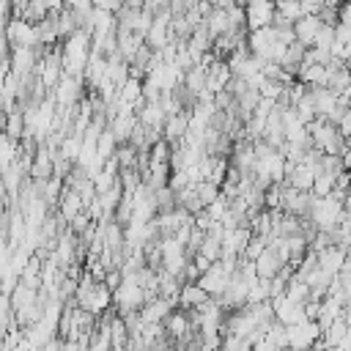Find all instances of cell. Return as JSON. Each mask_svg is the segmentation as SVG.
Returning <instances> with one entry per match:
<instances>
[{
	"label": "cell",
	"instance_id": "6da1fadb",
	"mask_svg": "<svg viewBox=\"0 0 351 351\" xmlns=\"http://www.w3.org/2000/svg\"><path fill=\"white\" fill-rule=\"evenodd\" d=\"M110 296H112L115 307H118L123 315H129V313H137V310H140V307L148 302V296H145L143 285H137L132 277H123V280H121V285L110 291Z\"/></svg>",
	"mask_w": 351,
	"mask_h": 351
},
{
	"label": "cell",
	"instance_id": "7a4b0ae2",
	"mask_svg": "<svg viewBox=\"0 0 351 351\" xmlns=\"http://www.w3.org/2000/svg\"><path fill=\"white\" fill-rule=\"evenodd\" d=\"M274 0H244V27L247 30H258L271 25L274 19Z\"/></svg>",
	"mask_w": 351,
	"mask_h": 351
},
{
	"label": "cell",
	"instance_id": "3957f363",
	"mask_svg": "<svg viewBox=\"0 0 351 351\" xmlns=\"http://www.w3.org/2000/svg\"><path fill=\"white\" fill-rule=\"evenodd\" d=\"M228 277H230V271L217 261V263H211V266H208V269H206L195 282H197V285H200L211 299H219V296L225 293V288H228Z\"/></svg>",
	"mask_w": 351,
	"mask_h": 351
},
{
	"label": "cell",
	"instance_id": "277c9868",
	"mask_svg": "<svg viewBox=\"0 0 351 351\" xmlns=\"http://www.w3.org/2000/svg\"><path fill=\"white\" fill-rule=\"evenodd\" d=\"M52 99L58 107H74V101L80 99V80L69 77V74H60L58 85L52 88Z\"/></svg>",
	"mask_w": 351,
	"mask_h": 351
},
{
	"label": "cell",
	"instance_id": "5b68a950",
	"mask_svg": "<svg viewBox=\"0 0 351 351\" xmlns=\"http://www.w3.org/2000/svg\"><path fill=\"white\" fill-rule=\"evenodd\" d=\"M291 27H293V41H296V44H302V47H313V38H315V33H318V27H321V19L304 14V16H299Z\"/></svg>",
	"mask_w": 351,
	"mask_h": 351
},
{
	"label": "cell",
	"instance_id": "8992f818",
	"mask_svg": "<svg viewBox=\"0 0 351 351\" xmlns=\"http://www.w3.org/2000/svg\"><path fill=\"white\" fill-rule=\"evenodd\" d=\"M315 263H318V269H324L326 274H337V269L346 263V250L329 244V247H324V250L315 252Z\"/></svg>",
	"mask_w": 351,
	"mask_h": 351
},
{
	"label": "cell",
	"instance_id": "52a82bcc",
	"mask_svg": "<svg viewBox=\"0 0 351 351\" xmlns=\"http://www.w3.org/2000/svg\"><path fill=\"white\" fill-rule=\"evenodd\" d=\"M252 269H255V274H258L261 280H271V277L282 269V263H280V258L274 255V250L266 244V247H263V252L252 261Z\"/></svg>",
	"mask_w": 351,
	"mask_h": 351
},
{
	"label": "cell",
	"instance_id": "ba28073f",
	"mask_svg": "<svg viewBox=\"0 0 351 351\" xmlns=\"http://www.w3.org/2000/svg\"><path fill=\"white\" fill-rule=\"evenodd\" d=\"M206 299H211L197 282H184L181 288H178V296H176V304H181V307H186V310H197Z\"/></svg>",
	"mask_w": 351,
	"mask_h": 351
},
{
	"label": "cell",
	"instance_id": "9c48e42d",
	"mask_svg": "<svg viewBox=\"0 0 351 351\" xmlns=\"http://www.w3.org/2000/svg\"><path fill=\"white\" fill-rule=\"evenodd\" d=\"M60 197H63V200H60V214H63V219H66V222H71V219H74V217L82 211L80 195H77L74 189H69V186H66V189L60 192Z\"/></svg>",
	"mask_w": 351,
	"mask_h": 351
},
{
	"label": "cell",
	"instance_id": "30bf717a",
	"mask_svg": "<svg viewBox=\"0 0 351 351\" xmlns=\"http://www.w3.org/2000/svg\"><path fill=\"white\" fill-rule=\"evenodd\" d=\"M274 11H277V16H280V19H285L288 25H293L299 16H304V11H302V3H299V0H274Z\"/></svg>",
	"mask_w": 351,
	"mask_h": 351
},
{
	"label": "cell",
	"instance_id": "8fae6325",
	"mask_svg": "<svg viewBox=\"0 0 351 351\" xmlns=\"http://www.w3.org/2000/svg\"><path fill=\"white\" fill-rule=\"evenodd\" d=\"M93 148H96V156L104 162V159H110L112 154H115V148H118V143H115V137H112V132L104 126L101 132H99V137H96V143H93Z\"/></svg>",
	"mask_w": 351,
	"mask_h": 351
},
{
	"label": "cell",
	"instance_id": "7c38bea8",
	"mask_svg": "<svg viewBox=\"0 0 351 351\" xmlns=\"http://www.w3.org/2000/svg\"><path fill=\"white\" fill-rule=\"evenodd\" d=\"M167 329H170V335L176 337V340H184V335H186V329H192V321H189V315L186 313H170L167 315Z\"/></svg>",
	"mask_w": 351,
	"mask_h": 351
},
{
	"label": "cell",
	"instance_id": "4fadbf2b",
	"mask_svg": "<svg viewBox=\"0 0 351 351\" xmlns=\"http://www.w3.org/2000/svg\"><path fill=\"white\" fill-rule=\"evenodd\" d=\"M16 159H19V156H16V140H11L8 134L0 132V173H3L5 167H11Z\"/></svg>",
	"mask_w": 351,
	"mask_h": 351
},
{
	"label": "cell",
	"instance_id": "5bb4252c",
	"mask_svg": "<svg viewBox=\"0 0 351 351\" xmlns=\"http://www.w3.org/2000/svg\"><path fill=\"white\" fill-rule=\"evenodd\" d=\"M195 195H197L200 206L206 208L208 203H214V200L219 197V186H214L211 181H197V184H195Z\"/></svg>",
	"mask_w": 351,
	"mask_h": 351
}]
</instances>
